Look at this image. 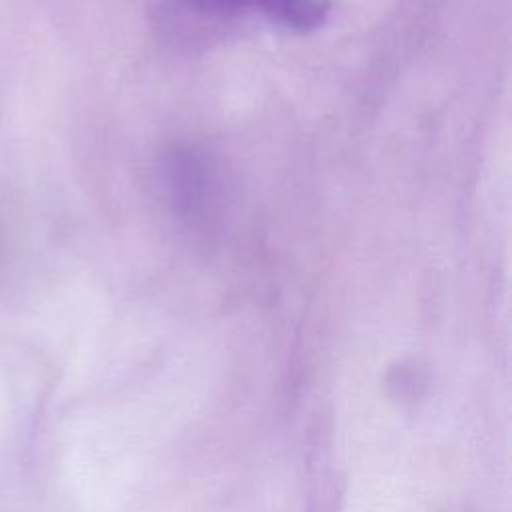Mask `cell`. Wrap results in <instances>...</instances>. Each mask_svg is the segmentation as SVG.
I'll return each instance as SVG.
<instances>
[{"label":"cell","instance_id":"1","mask_svg":"<svg viewBox=\"0 0 512 512\" xmlns=\"http://www.w3.org/2000/svg\"><path fill=\"white\" fill-rule=\"evenodd\" d=\"M330 16L328 0H166L160 24L176 40H212L240 20H264L290 32H312Z\"/></svg>","mask_w":512,"mask_h":512}]
</instances>
